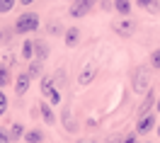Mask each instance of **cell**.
Returning <instances> with one entry per match:
<instances>
[{
    "mask_svg": "<svg viewBox=\"0 0 160 143\" xmlns=\"http://www.w3.org/2000/svg\"><path fill=\"white\" fill-rule=\"evenodd\" d=\"M39 24H41V20L37 12H22L20 17L15 20V32L17 34H29V32L39 29Z\"/></svg>",
    "mask_w": 160,
    "mask_h": 143,
    "instance_id": "obj_1",
    "label": "cell"
},
{
    "mask_svg": "<svg viewBox=\"0 0 160 143\" xmlns=\"http://www.w3.org/2000/svg\"><path fill=\"white\" fill-rule=\"evenodd\" d=\"M133 92H138V95H143V92L150 90V68L148 66H138L136 68V73H133Z\"/></svg>",
    "mask_w": 160,
    "mask_h": 143,
    "instance_id": "obj_2",
    "label": "cell"
},
{
    "mask_svg": "<svg viewBox=\"0 0 160 143\" xmlns=\"http://www.w3.org/2000/svg\"><path fill=\"white\" fill-rule=\"evenodd\" d=\"M95 5H97V0H73L70 7H68V15L75 17V20H80V17H85Z\"/></svg>",
    "mask_w": 160,
    "mask_h": 143,
    "instance_id": "obj_3",
    "label": "cell"
},
{
    "mask_svg": "<svg viewBox=\"0 0 160 143\" xmlns=\"http://www.w3.org/2000/svg\"><path fill=\"white\" fill-rule=\"evenodd\" d=\"M41 95L49 100V104H61V92L56 90V82L51 78H41Z\"/></svg>",
    "mask_w": 160,
    "mask_h": 143,
    "instance_id": "obj_4",
    "label": "cell"
},
{
    "mask_svg": "<svg viewBox=\"0 0 160 143\" xmlns=\"http://www.w3.org/2000/svg\"><path fill=\"white\" fill-rule=\"evenodd\" d=\"M112 29L117 32L119 37H133L136 34V22L129 20V17H124V20H117L112 24Z\"/></svg>",
    "mask_w": 160,
    "mask_h": 143,
    "instance_id": "obj_5",
    "label": "cell"
},
{
    "mask_svg": "<svg viewBox=\"0 0 160 143\" xmlns=\"http://www.w3.org/2000/svg\"><path fill=\"white\" fill-rule=\"evenodd\" d=\"M155 129V114H143V116H138V124H136V133L138 136H146V133H150Z\"/></svg>",
    "mask_w": 160,
    "mask_h": 143,
    "instance_id": "obj_6",
    "label": "cell"
},
{
    "mask_svg": "<svg viewBox=\"0 0 160 143\" xmlns=\"http://www.w3.org/2000/svg\"><path fill=\"white\" fill-rule=\"evenodd\" d=\"M97 71H100V68H97V63H85V68H82V71H80V75H78V82L80 85H90L92 80H95V75H97Z\"/></svg>",
    "mask_w": 160,
    "mask_h": 143,
    "instance_id": "obj_7",
    "label": "cell"
},
{
    "mask_svg": "<svg viewBox=\"0 0 160 143\" xmlns=\"http://www.w3.org/2000/svg\"><path fill=\"white\" fill-rule=\"evenodd\" d=\"M61 121H63V126H66V131H68V133L78 131V124H75V116H73V109H70V107H63V112H61Z\"/></svg>",
    "mask_w": 160,
    "mask_h": 143,
    "instance_id": "obj_8",
    "label": "cell"
},
{
    "mask_svg": "<svg viewBox=\"0 0 160 143\" xmlns=\"http://www.w3.org/2000/svg\"><path fill=\"white\" fill-rule=\"evenodd\" d=\"M29 82H32L29 73H20V75H17V80H15V92H17V97H22L24 92L29 90Z\"/></svg>",
    "mask_w": 160,
    "mask_h": 143,
    "instance_id": "obj_9",
    "label": "cell"
},
{
    "mask_svg": "<svg viewBox=\"0 0 160 143\" xmlns=\"http://www.w3.org/2000/svg\"><path fill=\"white\" fill-rule=\"evenodd\" d=\"M34 58H39V61H46V58H49V44H46V41H41V39L34 41Z\"/></svg>",
    "mask_w": 160,
    "mask_h": 143,
    "instance_id": "obj_10",
    "label": "cell"
},
{
    "mask_svg": "<svg viewBox=\"0 0 160 143\" xmlns=\"http://www.w3.org/2000/svg\"><path fill=\"white\" fill-rule=\"evenodd\" d=\"M78 44H80V29L78 27H68V29H66V46L73 49V46H78Z\"/></svg>",
    "mask_w": 160,
    "mask_h": 143,
    "instance_id": "obj_11",
    "label": "cell"
},
{
    "mask_svg": "<svg viewBox=\"0 0 160 143\" xmlns=\"http://www.w3.org/2000/svg\"><path fill=\"white\" fill-rule=\"evenodd\" d=\"M146 95H148V97H146V102L141 104V109H138V116H143V114H148V112H150V107L155 104V92H153V90H148Z\"/></svg>",
    "mask_w": 160,
    "mask_h": 143,
    "instance_id": "obj_12",
    "label": "cell"
},
{
    "mask_svg": "<svg viewBox=\"0 0 160 143\" xmlns=\"http://www.w3.org/2000/svg\"><path fill=\"white\" fill-rule=\"evenodd\" d=\"M39 112H41V116H44V121H46V124H56V116H53V112H51V104L49 102H41L39 104Z\"/></svg>",
    "mask_w": 160,
    "mask_h": 143,
    "instance_id": "obj_13",
    "label": "cell"
},
{
    "mask_svg": "<svg viewBox=\"0 0 160 143\" xmlns=\"http://www.w3.org/2000/svg\"><path fill=\"white\" fill-rule=\"evenodd\" d=\"M131 0H114V10L119 12V15H124V17H129V12H131Z\"/></svg>",
    "mask_w": 160,
    "mask_h": 143,
    "instance_id": "obj_14",
    "label": "cell"
},
{
    "mask_svg": "<svg viewBox=\"0 0 160 143\" xmlns=\"http://www.w3.org/2000/svg\"><path fill=\"white\" fill-rule=\"evenodd\" d=\"M22 56H24L27 61L34 58V41H32V39H24V41H22Z\"/></svg>",
    "mask_w": 160,
    "mask_h": 143,
    "instance_id": "obj_15",
    "label": "cell"
},
{
    "mask_svg": "<svg viewBox=\"0 0 160 143\" xmlns=\"http://www.w3.org/2000/svg\"><path fill=\"white\" fill-rule=\"evenodd\" d=\"M136 5H138V7H143V10H148V12H158V10H160L158 0H136Z\"/></svg>",
    "mask_w": 160,
    "mask_h": 143,
    "instance_id": "obj_16",
    "label": "cell"
},
{
    "mask_svg": "<svg viewBox=\"0 0 160 143\" xmlns=\"http://www.w3.org/2000/svg\"><path fill=\"white\" fill-rule=\"evenodd\" d=\"M41 66H44V61H39V58H32V63H29V75L32 78H41Z\"/></svg>",
    "mask_w": 160,
    "mask_h": 143,
    "instance_id": "obj_17",
    "label": "cell"
},
{
    "mask_svg": "<svg viewBox=\"0 0 160 143\" xmlns=\"http://www.w3.org/2000/svg\"><path fill=\"white\" fill-rule=\"evenodd\" d=\"M12 75H10V66H2L0 63V87H5V85H10Z\"/></svg>",
    "mask_w": 160,
    "mask_h": 143,
    "instance_id": "obj_18",
    "label": "cell"
},
{
    "mask_svg": "<svg viewBox=\"0 0 160 143\" xmlns=\"http://www.w3.org/2000/svg\"><path fill=\"white\" fill-rule=\"evenodd\" d=\"M24 141H29V143L44 141V133H41V129H32V131H27V133H24Z\"/></svg>",
    "mask_w": 160,
    "mask_h": 143,
    "instance_id": "obj_19",
    "label": "cell"
},
{
    "mask_svg": "<svg viewBox=\"0 0 160 143\" xmlns=\"http://www.w3.org/2000/svg\"><path fill=\"white\" fill-rule=\"evenodd\" d=\"M22 136H24V126L22 124H12L10 126V141H20Z\"/></svg>",
    "mask_w": 160,
    "mask_h": 143,
    "instance_id": "obj_20",
    "label": "cell"
},
{
    "mask_svg": "<svg viewBox=\"0 0 160 143\" xmlns=\"http://www.w3.org/2000/svg\"><path fill=\"white\" fill-rule=\"evenodd\" d=\"M15 5H17V0H0V12L5 15V12H10Z\"/></svg>",
    "mask_w": 160,
    "mask_h": 143,
    "instance_id": "obj_21",
    "label": "cell"
},
{
    "mask_svg": "<svg viewBox=\"0 0 160 143\" xmlns=\"http://www.w3.org/2000/svg\"><path fill=\"white\" fill-rule=\"evenodd\" d=\"M150 66H153V68H158V71H160V49H155V51L150 53Z\"/></svg>",
    "mask_w": 160,
    "mask_h": 143,
    "instance_id": "obj_22",
    "label": "cell"
},
{
    "mask_svg": "<svg viewBox=\"0 0 160 143\" xmlns=\"http://www.w3.org/2000/svg\"><path fill=\"white\" fill-rule=\"evenodd\" d=\"M51 80L56 82V85H63V80H66V71H61V68H58V71L53 73V78H51Z\"/></svg>",
    "mask_w": 160,
    "mask_h": 143,
    "instance_id": "obj_23",
    "label": "cell"
},
{
    "mask_svg": "<svg viewBox=\"0 0 160 143\" xmlns=\"http://www.w3.org/2000/svg\"><path fill=\"white\" fill-rule=\"evenodd\" d=\"M100 5H102V10H104V12H109V10H114V0H102Z\"/></svg>",
    "mask_w": 160,
    "mask_h": 143,
    "instance_id": "obj_24",
    "label": "cell"
},
{
    "mask_svg": "<svg viewBox=\"0 0 160 143\" xmlns=\"http://www.w3.org/2000/svg\"><path fill=\"white\" fill-rule=\"evenodd\" d=\"M10 141V131H5L2 126H0V143H8Z\"/></svg>",
    "mask_w": 160,
    "mask_h": 143,
    "instance_id": "obj_25",
    "label": "cell"
},
{
    "mask_svg": "<svg viewBox=\"0 0 160 143\" xmlns=\"http://www.w3.org/2000/svg\"><path fill=\"white\" fill-rule=\"evenodd\" d=\"M49 32H51V34H61V27H58V22H51V24H49Z\"/></svg>",
    "mask_w": 160,
    "mask_h": 143,
    "instance_id": "obj_26",
    "label": "cell"
},
{
    "mask_svg": "<svg viewBox=\"0 0 160 143\" xmlns=\"http://www.w3.org/2000/svg\"><path fill=\"white\" fill-rule=\"evenodd\" d=\"M0 107H8V97H5V92L0 87Z\"/></svg>",
    "mask_w": 160,
    "mask_h": 143,
    "instance_id": "obj_27",
    "label": "cell"
},
{
    "mask_svg": "<svg viewBox=\"0 0 160 143\" xmlns=\"http://www.w3.org/2000/svg\"><path fill=\"white\" fill-rule=\"evenodd\" d=\"M22 5H32V2H34V0H20Z\"/></svg>",
    "mask_w": 160,
    "mask_h": 143,
    "instance_id": "obj_28",
    "label": "cell"
},
{
    "mask_svg": "<svg viewBox=\"0 0 160 143\" xmlns=\"http://www.w3.org/2000/svg\"><path fill=\"white\" fill-rule=\"evenodd\" d=\"M155 109H158V112H160V97H158V102H155Z\"/></svg>",
    "mask_w": 160,
    "mask_h": 143,
    "instance_id": "obj_29",
    "label": "cell"
},
{
    "mask_svg": "<svg viewBox=\"0 0 160 143\" xmlns=\"http://www.w3.org/2000/svg\"><path fill=\"white\" fill-rule=\"evenodd\" d=\"M5 109H8V107H0V116H2V114H5Z\"/></svg>",
    "mask_w": 160,
    "mask_h": 143,
    "instance_id": "obj_30",
    "label": "cell"
},
{
    "mask_svg": "<svg viewBox=\"0 0 160 143\" xmlns=\"http://www.w3.org/2000/svg\"><path fill=\"white\" fill-rule=\"evenodd\" d=\"M0 46H2V29H0Z\"/></svg>",
    "mask_w": 160,
    "mask_h": 143,
    "instance_id": "obj_31",
    "label": "cell"
},
{
    "mask_svg": "<svg viewBox=\"0 0 160 143\" xmlns=\"http://www.w3.org/2000/svg\"><path fill=\"white\" fill-rule=\"evenodd\" d=\"M158 136H160V124H158Z\"/></svg>",
    "mask_w": 160,
    "mask_h": 143,
    "instance_id": "obj_32",
    "label": "cell"
}]
</instances>
